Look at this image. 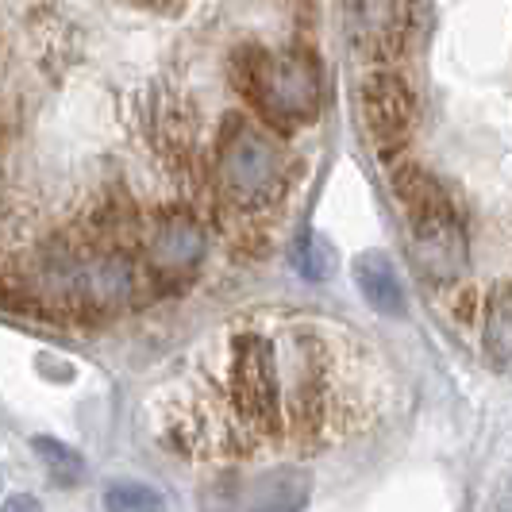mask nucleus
Segmentation results:
<instances>
[{
    "label": "nucleus",
    "instance_id": "14",
    "mask_svg": "<svg viewBox=\"0 0 512 512\" xmlns=\"http://www.w3.org/2000/svg\"><path fill=\"white\" fill-rule=\"evenodd\" d=\"M293 266L312 278V282H320V278H328V270H332V255H328V247L316 239V235H305L301 243H297V251H293Z\"/></svg>",
    "mask_w": 512,
    "mask_h": 512
},
{
    "label": "nucleus",
    "instance_id": "15",
    "mask_svg": "<svg viewBox=\"0 0 512 512\" xmlns=\"http://www.w3.org/2000/svg\"><path fill=\"white\" fill-rule=\"evenodd\" d=\"M0 512H39V501L31 497V493H12L8 501H4V509Z\"/></svg>",
    "mask_w": 512,
    "mask_h": 512
},
{
    "label": "nucleus",
    "instance_id": "9",
    "mask_svg": "<svg viewBox=\"0 0 512 512\" xmlns=\"http://www.w3.org/2000/svg\"><path fill=\"white\" fill-rule=\"evenodd\" d=\"M308 501V474L297 466H278L262 474L243 497V512H301Z\"/></svg>",
    "mask_w": 512,
    "mask_h": 512
},
{
    "label": "nucleus",
    "instance_id": "5",
    "mask_svg": "<svg viewBox=\"0 0 512 512\" xmlns=\"http://www.w3.org/2000/svg\"><path fill=\"white\" fill-rule=\"evenodd\" d=\"M216 178L235 208L258 212L274 205L285 181V158L278 143L247 120H228L216 147Z\"/></svg>",
    "mask_w": 512,
    "mask_h": 512
},
{
    "label": "nucleus",
    "instance_id": "3",
    "mask_svg": "<svg viewBox=\"0 0 512 512\" xmlns=\"http://www.w3.org/2000/svg\"><path fill=\"white\" fill-rule=\"evenodd\" d=\"M228 409L239 432L251 439L278 436L289 428L285 416V374L282 351L270 335L239 332L231 339L228 362Z\"/></svg>",
    "mask_w": 512,
    "mask_h": 512
},
{
    "label": "nucleus",
    "instance_id": "12",
    "mask_svg": "<svg viewBox=\"0 0 512 512\" xmlns=\"http://www.w3.org/2000/svg\"><path fill=\"white\" fill-rule=\"evenodd\" d=\"M31 447H35L39 462L51 470L54 482H66V486H74L77 478L85 474V462H81V455H77L74 447H66V443H58V439H47V436H35V439H31Z\"/></svg>",
    "mask_w": 512,
    "mask_h": 512
},
{
    "label": "nucleus",
    "instance_id": "10",
    "mask_svg": "<svg viewBox=\"0 0 512 512\" xmlns=\"http://www.w3.org/2000/svg\"><path fill=\"white\" fill-rule=\"evenodd\" d=\"M355 285L362 289L366 305L378 308L382 316H401L405 312V289L393 270V262L382 251H370L355 262Z\"/></svg>",
    "mask_w": 512,
    "mask_h": 512
},
{
    "label": "nucleus",
    "instance_id": "11",
    "mask_svg": "<svg viewBox=\"0 0 512 512\" xmlns=\"http://www.w3.org/2000/svg\"><path fill=\"white\" fill-rule=\"evenodd\" d=\"M486 355L493 362H512V285H501L486 305Z\"/></svg>",
    "mask_w": 512,
    "mask_h": 512
},
{
    "label": "nucleus",
    "instance_id": "1",
    "mask_svg": "<svg viewBox=\"0 0 512 512\" xmlns=\"http://www.w3.org/2000/svg\"><path fill=\"white\" fill-rule=\"evenodd\" d=\"M27 293L70 312H116L139 297V274L124 251L51 243L31 258Z\"/></svg>",
    "mask_w": 512,
    "mask_h": 512
},
{
    "label": "nucleus",
    "instance_id": "6",
    "mask_svg": "<svg viewBox=\"0 0 512 512\" xmlns=\"http://www.w3.org/2000/svg\"><path fill=\"white\" fill-rule=\"evenodd\" d=\"M208 255L205 224L185 212V208H166L147 231V266L162 285H185Z\"/></svg>",
    "mask_w": 512,
    "mask_h": 512
},
{
    "label": "nucleus",
    "instance_id": "7",
    "mask_svg": "<svg viewBox=\"0 0 512 512\" xmlns=\"http://www.w3.org/2000/svg\"><path fill=\"white\" fill-rule=\"evenodd\" d=\"M359 104L366 139L378 151H397L409 139V128L416 120V97L401 74H393V70L370 74L359 89Z\"/></svg>",
    "mask_w": 512,
    "mask_h": 512
},
{
    "label": "nucleus",
    "instance_id": "4",
    "mask_svg": "<svg viewBox=\"0 0 512 512\" xmlns=\"http://www.w3.org/2000/svg\"><path fill=\"white\" fill-rule=\"evenodd\" d=\"M239 85L274 128H301L320 112V70L305 51H247Z\"/></svg>",
    "mask_w": 512,
    "mask_h": 512
},
{
    "label": "nucleus",
    "instance_id": "2",
    "mask_svg": "<svg viewBox=\"0 0 512 512\" xmlns=\"http://www.w3.org/2000/svg\"><path fill=\"white\" fill-rule=\"evenodd\" d=\"M393 193L409 220L412 262L432 282H455L466 270V228L439 181L416 166L393 174Z\"/></svg>",
    "mask_w": 512,
    "mask_h": 512
},
{
    "label": "nucleus",
    "instance_id": "13",
    "mask_svg": "<svg viewBox=\"0 0 512 512\" xmlns=\"http://www.w3.org/2000/svg\"><path fill=\"white\" fill-rule=\"evenodd\" d=\"M104 509L108 512H158L162 497L143 482H116L104 493Z\"/></svg>",
    "mask_w": 512,
    "mask_h": 512
},
{
    "label": "nucleus",
    "instance_id": "8",
    "mask_svg": "<svg viewBox=\"0 0 512 512\" xmlns=\"http://www.w3.org/2000/svg\"><path fill=\"white\" fill-rule=\"evenodd\" d=\"M412 20V0H347V39L355 54L370 62H385L405 51Z\"/></svg>",
    "mask_w": 512,
    "mask_h": 512
},
{
    "label": "nucleus",
    "instance_id": "16",
    "mask_svg": "<svg viewBox=\"0 0 512 512\" xmlns=\"http://www.w3.org/2000/svg\"><path fill=\"white\" fill-rule=\"evenodd\" d=\"M135 4H147V8H166V4H174V0H135Z\"/></svg>",
    "mask_w": 512,
    "mask_h": 512
}]
</instances>
